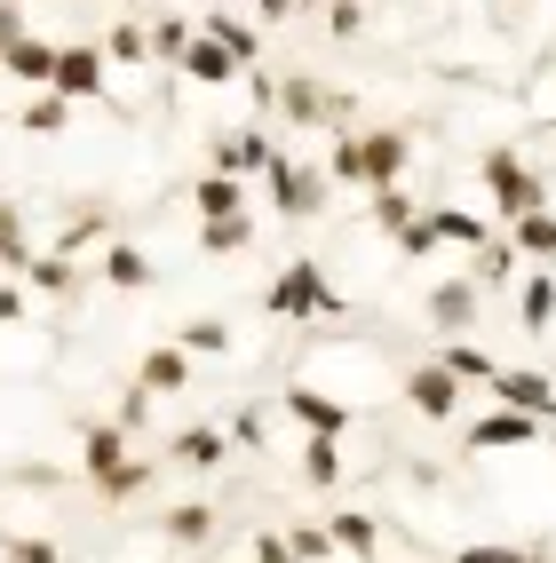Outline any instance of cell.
Returning <instances> with one entry per match:
<instances>
[{
  "mask_svg": "<svg viewBox=\"0 0 556 563\" xmlns=\"http://www.w3.org/2000/svg\"><path fill=\"white\" fill-rule=\"evenodd\" d=\"M263 310L286 318V325H310V318H334V310H342V294L326 286V271H318L310 254H294V262H279V278L263 286Z\"/></svg>",
  "mask_w": 556,
  "mask_h": 563,
  "instance_id": "6da1fadb",
  "label": "cell"
},
{
  "mask_svg": "<svg viewBox=\"0 0 556 563\" xmlns=\"http://www.w3.org/2000/svg\"><path fill=\"white\" fill-rule=\"evenodd\" d=\"M477 175H486V191H493L501 222H525V214H541V207H548V183L533 175V159H525V152H509V143H493V152L477 159Z\"/></svg>",
  "mask_w": 556,
  "mask_h": 563,
  "instance_id": "7a4b0ae2",
  "label": "cell"
},
{
  "mask_svg": "<svg viewBox=\"0 0 556 563\" xmlns=\"http://www.w3.org/2000/svg\"><path fill=\"white\" fill-rule=\"evenodd\" d=\"M271 191V207H279V222H310V214H326V199H334V183L318 175V167H303V159H286V152H271V167L254 175Z\"/></svg>",
  "mask_w": 556,
  "mask_h": 563,
  "instance_id": "3957f363",
  "label": "cell"
},
{
  "mask_svg": "<svg viewBox=\"0 0 556 563\" xmlns=\"http://www.w3.org/2000/svg\"><path fill=\"white\" fill-rule=\"evenodd\" d=\"M48 96H64V103H103V96H111V80H103V41H72V48H56V80H48Z\"/></svg>",
  "mask_w": 556,
  "mask_h": 563,
  "instance_id": "277c9868",
  "label": "cell"
},
{
  "mask_svg": "<svg viewBox=\"0 0 556 563\" xmlns=\"http://www.w3.org/2000/svg\"><path fill=\"white\" fill-rule=\"evenodd\" d=\"M548 437V421H533V412H509V405H493V412H477L469 421V453H525V444H541Z\"/></svg>",
  "mask_w": 556,
  "mask_h": 563,
  "instance_id": "5b68a950",
  "label": "cell"
},
{
  "mask_svg": "<svg viewBox=\"0 0 556 563\" xmlns=\"http://www.w3.org/2000/svg\"><path fill=\"white\" fill-rule=\"evenodd\" d=\"M358 152H366V199H374V191H397V183H405L414 135H405V128H358Z\"/></svg>",
  "mask_w": 556,
  "mask_h": 563,
  "instance_id": "8992f818",
  "label": "cell"
},
{
  "mask_svg": "<svg viewBox=\"0 0 556 563\" xmlns=\"http://www.w3.org/2000/svg\"><path fill=\"white\" fill-rule=\"evenodd\" d=\"M397 397L414 405L422 421H454V412H461V382H454L437 357H429V365H405V373H397Z\"/></svg>",
  "mask_w": 556,
  "mask_h": 563,
  "instance_id": "52a82bcc",
  "label": "cell"
},
{
  "mask_svg": "<svg viewBox=\"0 0 556 563\" xmlns=\"http://www.w3.org/2000/svg\"><path fill=\"white\" fill-rule=\"evenodd\" d=\"M477 302H486V286H477V278H437L429 302H422V318L445 333V342H461V333L477 325Z\"/></svg>",
  "mask_w": 556,
  "mask_h": 563,
  "instance_id": "ba28073f",
  "label": "cell"
},
{
  "mask_svg": "<svg viewBox=\"0 0 556 563\" xmlns=\"http://www.w3.org/2000/svg\"><path fill=\"white\" fill-rule=\"evenodd\" d=\"M279 103H286V111H294L303 128H334V135H342V120H350V96L318 88L310 71H294V80H279Z\"/></svg>",
  "mask_w": 556,
  "mask_h": 563,
  "instance_id": "9c48e42d",
  "label": "cell"
},
{
  "mask_svg": "<svg viewBox=\"0 0 556 563\" xmlns=\"http://www.w3.org/2000/svg\"><path fill=\"white\" fill-rule=\"evenodd\" d=\"M509 412H533V421H556V373H525V365H501L486 382Z\"/></svg>",
  "mask_w": 556,
  "mask_h": 563,
  "instance_id": "30bf717a",
  "label": "cell"
},
{
  "mask_svg": "<svg viewBox=\"0 0 556 563\" xmlns=\"http://www.w3.org/2000/svg\"><path fill=\"white\" fill-rule=\"evenodd\" d=\"M279 405H286L310 437H350V405H342V397H326V389H310V382H286Z\"/></svg>",
  "mask_w": 556,
  "mask_h": 563,
  "instance_id": "8fae6325",
  "label": "cell"
},
{
  "mask_svg": "<svg viewBox=\"0 0 556 563\" xmlns=\"http://www.w3.org/2000/svg\"><path fill=\"white\" fill-rule=\"evenodd\" d=\"M103 286H120V294H152V286H160V262L143 254L135 239H103Z\"/></svg>",
  "mask_w": 556,
  "mask_h": 563,
  "instance_id": "7c38bea8",
  "label": "cell"
},
{
  "mask_svg": "<svg viewBox=\"0 0 556 563\" xmlns=\"http://www.w3.org/2000/svg\"><path fill=\"white\" fill-rule=\"evenodd\" d=\"M199 41H215L222 56H239V71H254V56H263V32H254L247 16H231V9H207L199 16Z\"/></svg>",
  "mask_w": 556,
  "mask_h": 563,
  "instance_id": "4fadbf2b",
  "label": "cell"
},
{
  "mask_svg": "<svg viewBox=\"0 0 556 563\" xmlns=\"http://www.w3.org/2000/svg\"><path fill=\"white\" fill-rule=\"evenodd\" d=\"M334 555H350V563H382V523L366 516V508H334Z\"/></svg>",
  "mask_w": 556,
  "mask_h": 563,
  "instance_id": "5bb4252c",
  "label": "cell"
},
{
  "mask_svg": "<svg viewBox=\"0 0 556 563\" xmlns=\"http://www.w3.org/2000/svg\"><path fill=\"white\" fill-rule=\"evenodd\" d=\"M135 382L152 389V397H175V389H192V350H175V342H160V350H143V365H135Z\"/></svg>",
  "mask_w": 556,
  "mask_h": 563,
  "instance_id": "9a60e30c",
  "label": "cell"
},
{
  "mask_svg": "<svg viewBox=\"0 0 556 563\" xmlns=\"http://www.w3.org/2000/svg\"><path fill=\"white\" fill-rule=\"evenodd\" d=\"M263 167H271V135L263 128H239V135L215 143V175H263Z\"/></svg>",
  "mask_w": 556,
  "mask_h": 563,
  "instance_id": "2e32d148",
  "label": "cell"
},
{
  "mask_svg": "<svg viewBox=\"0 0 556 563\" xmlns=\"http://www.w3.org/2000/svg\"><path fill=\"white\" fill-rule=\"evenodd\" d=\"M0 71H9V80H24V88H48L56 80V41H41V32H24V41L0 56Z\"/></svg>",
  "mask_w": 556,
  "mask_h": 563,
  "instance_id": "e0dca14e",
  "label": "cell"
},
{
  "mask_svg": "<svg viewBox=\"0 0 556 563\" xmlns=\"http://www.w3.org/2000/svg\"><path fill=\"white\" fill-rule=\"evenodd\" d=\"M175 71H183V80H192V88H231V80H247V71H239V56H222L215 41H192Z\"/></svg>",
  "mask_w": 556,
  "mask_h": 563,
  "instance_id": "ac0fdd59",
  "label": "cell"
},
{
  "mask_svg": "<svg viewBox=\"0 0 556 563\" xmlns=\"http://www.w3.org/2000/svg\"><path fill=\"white\" fill-rule=\"evenodd\" d=\"M175 461L183 468H222V461H231V429H215V421L175 429Z\"/></svg>",
  "mask_w": 556,
  "mask_h": 563,
  "instance_id": "d6986e66",
  "label": "cell"
},
{
  "mask_svg": "<svg viewBox=\"0 0 556 563\" xmlns=\"http://www.w3.org/2000/svg\"><path fill=\"white\" fill-rule=\"evenodd\" d=\"M192 207H199V222H222V214H247V183H239V175H215V167H207V175L192 183Z\"/></svg>",
  "mask_w": 556,
  "mask_h": 563,
  "instance_id": "ffe728a7",
  "label": "cell"
},
{
  "mask_svg": "<svg viewBox=\"0 0 556 563\" xmlns=\"http://www.w3.org/2000/svg\"><path fill=\"white\" fill-rule=\"evenodd\" d=\"M516 325H525V342H541V333L556 325V278L533 271L525 286H516Z\"/></svg>",
  "mask_w": 556,
  "mask_h": 563,
  "instance_id": "44dd1931",
  "label": "cell"
},
{
  "mask_svg": "<svg viewBox=\"0 0 556 563\" xmlns=\"http://www.w3.org/2000/svg\"><path fill=\"white\" fill-rule=\"evenodd\" d=\"M80 461H88V484H103L111 468H128V429H120V421H96V429L80 437Z\"/></svg>",
  "mask_w": 556,
  "mask_h": 563,
  "instance_id": "7402d4cb",
  "label": "cell"
},
{
  "mask_svg": "<svg viewBox=\"0 0 556 563\" xmlns=\"http://www.w3.org/2000/svg\"><path fill=\"white\" fill-rule=\"evenodd\" d=\"M437 365L454 373L461 389H469V382H493V373H501V357H493L486 342H469V333H461V342H445V350H437Z\"/></svg>",
  "mask_w": 556,
  "mask_h": 563,
  "instance_id": "603a6c76",
  "label": "cell"
},
{
  "mask_svg": "<svg viewBox=\"0 0 556 563\" xmlns=\"http://www.w3.org/2000/svg\"><path fill=\"white\" fill-rule=\"evenodd\" d=\"M160 532H167L175 548H199V540H215V500H175V508L160 516Z\"/></svg>",
  "mask_w": 556,
  "mask_h": 563,
  "instance_id": "cb8c5ba5",
  "label": "cell"
},
{
  "mask_svg": "<svg viewBox=\"0 0 556 563\" xmlns=\"http://www.w3.org/2000/svg\"><path fill=\"white\" fill-rule=\"evenodd\" d=\"M509 246H516V262H556V207L509 222Z\"/></svg>",
  "mask_w": 556,
  "mask_h": 563,
  "instance_id": "d4e9b609",
  "label": "cell"
},
{
  "mask_svg": "<svg viewBox=\"0 0 556 563\" xmlns=\"http://www.w3.org/2000/svg\"><path fill=\"white\" fill-rule=\"evenodd\" d=\"M429 231H437V246H493L486 214H461V207H437V214H429Z\"/></svg>",
  "mask_w": 556,
  "mask_h": 563,
  "instance_id": "484cf974",
  "label": "cell"
},
{
  "mask_svg": "<svg viewBox=\"0 0 556 563\" xmlns=\"http://www.w3.org/2000/svg\"><path fill=\"white\" fill-rule=\"evenodd\" d=\"M24 262H32V246H24V207L0 199V278H24Z\"/></svg>",
  "mask_w": 556,
  "mask_h": 563,
  "instance_id": "4316f807",
  "label": "cell"
},
{
  "mask_svg": "<svg viewBox=\"0 0 556 563\" xmlns=\"http://www.w3.org/2000/svg\"><path fill=\"white\" fill-rule=\"evenodd\" d=\"M303 484H318V493L342 484V437H310L303 444Z\"/></svg>",
  "mask_w": 556,
  "mask_h": 563,
  "instance_id": "83f0119b",
  "label": "cell"
},
{
  "mask_svg": "<svg viewBox=\"0 0 556 563\" xmlns=\"http://www.w3.org/2000/svg\"><path fill=\"white\" fill-rule=\"evenodd\" d=\"M72 286H80V271H72L64 254H32L24 262V294H72Z\"/></svg>",
  "mask_w": 556,
  "mask_h": 563,
  "instance_id": "f1b7e54d",
  "label": "cell"
},
{
  "mask_svg": "<svg viewBox=\"0 0 556 563\" xmlns=\"http://www.w3.org/2000/svg\"><path fill=\"white\" fill-rule=\"evenodd\" d=\"M17 128H24V135H64V128H72V103L41 88V96H32V103L17 111Z\"/></svg>",
  "mask_w": 556,
  "mask_h": 563,
  "instance_id": "f546056e",
  "label": "cell"
},
{
  "mask_svg": "<svg viewBox=\"0 0 556 563\" xmlns=\"http://www.w3.org/2000/svg\"><path fill=\"white\" fill-rule=\"evenodd\" d=\"M326 183H342V191H366V152H358V128H342V135H334Z\"/></svg>",
  "mask_w": 556,
  "mask_h": 563,
  "instance_id": "4dcf8cb0",
  "label": "cell"
},
{
  "mask_svg": "<svg viewBox=\"0 0 556 563\" xmlns=\"http://www.w3.org/2000/svg\"><path fill=\"white\" fill-rule=\"evenodd\" d=\"M199 246H207V254H247V246H254V214H222V222H199Z\"/></svg>",
  "mask_w": 556,
  "mask_h": 563,
  "instance_id": "1f68e13d",
  "label": "cell"
},
{
  "mask_svg": "<svg viewBox=\"0 0 556 563\" xmlns=\"http://www.w3.org/2000/svg\"><path fill=\"white\" fill-rule=\"evenodd\" d=\"M103 64H152V32L143 24H111L103 32Z\"/></svg>",
  "mask_w": 556,
  "mask_h": 563,
  "instance_id": "d6a6232c",
  "label": "cell"
},
{
  "mask_svg": "<svg viewBox=\"0 0 556 563\" xmlns=\"http://www.w3.org/2000/svg\"><path fill=\"white\" fill-rule=\"evenodd\" d=\"M175 350H192V357H222V350H231V325H222V318H192V325L175 333Z\"/></svg>",
  "mask_w": 556,
  "mask_h": 563,
  "instance_id": "836d02e7",
  "label": "cell"
},
{
  "mask_svg": "<svg viewBox=\"0 0 556 563\" xmlns=\"http://www.w3.org/2000/svg\"><path fill=\"white\" fill-rule=\"evenodd\" d=\"M103 231H111V222H103L96 207H88V214H72V222H64V239H56V254H64V262H80L88 246H103Z\"/></svg>",
  "mask_w": 556,
  "mask_h": 563,
  "instance_id": "e575fe53",
  "label": "cell"
},
{
  "mask_svg": "<svg viewBox=\"0 0 556 563\" xmlns=\"http://www.w3.org/2000/svg\"><path fill=\"white\" fill-rule=\"evenodd\" d=\"M199 41V24H183V16H160L152 24V64H183V48Z\"/></svg>",
  "mask_w": 556,
  "mask_h": 563,
  "instance_id": "d590c367",
  "label": "cell"
},
{
  "mask_svg": "<svg viewBox=\"0 0 556 563\" xmlns=\"http://www.w3.org/2000/svg\"><path fill=\"white\" fill-rule=\"evenodd\" d=\"M286 548H294V563H334V532H326V523H286Z\"/></svg>",
  "mask_w": 556,
  "mask_h": 563,
  "instance_id": "8d00e7d4",
  "label": "cell"
},
{
  "mask_svg": "<svg viewBox=\"0 0 556 563\" xmlns=\"http://www.w3.org/2000/svg\"><path fill=\"white\" fill-rule=\"evenodd\" d=\"M477 286H501V278H516V246L509 239H493V246H477V271H469Z\"/></svg>",
  "mask_w": 556,
  "mask_h": 563,
  "instance_id": "74e56055",
  "label": "cell"
},
{
  "mask_svg": "<svg viewBox=\"0 0 556 563\" xmlns=\"http://www.w3.org/2000/svg\"><path fill=\"white\" fill-rule=\"evenodd\" d=\"M454 563H556V555H533V548H486V540H469Z\"/></svg>",
  "mask_w": 556,
  "mask_h": 563,
  "instance_id": "f35d334b",
  "label": "cell"
},
{
  "mask_svg": "<svg viewBox=\"0 0 556 563\" xmlns=\"http://www.w3.org/2000/svg\"><path fill=\"white\" fill-rule=\"evenodd\" d=\"M374 222H382V231L397 239L405 222H414V199H405V191H374Z\"/></svg>",
  "mask_w": 556,
  "mask_h": 563,
  "instance_id": "ab89813d",
  "label": "cell"
},
{
  "mask_svg": "<svg viewBox=\"0 0 556 563\" xmlns=\"http://www.w3.org/2000/svg\"><path fill=\"white\" fill-rule=\"evenodd\" d=\"M143 484H152V468H143V461H128V468H111V476L96 484V493H103V500H128V493H143Z\"/></svg>",
  "mask_w": 556,
  "mask_h": 563,
  "instance_id": "60d3db41",
  "label": "cell"
},
{
  "mask_svg": "<svg viewBox=\"0 0 556 563\" xmlns=\"http://www.w3.org/2000/svg\"><path fill=\"white\" fill-rule=\"evenodd\" d=\"M397 254H405V262L437 254V231H429V214H414V222H405V231H397Z\"/></svg>",
  "mask_w": 556,
  "mask_h": 563,
  "instance_id": "b9f144b4",
  "label": "cell"
},
{
  "mask_svg": "<svg viewBox=\"0 0 556 563\" xmlns=\"http://www.w3.org/2000/svg\"><path fill=\"white\" fill-rule=\"evenodd\" d=\"M24 32H32V24H24V0H0V56H9Z\"/></svg>",
  "mask_w": 556,
  "mask_h": 563,
  "instance_id": "7bdbcfd3",
  "label": "cell"
},
{
  "mask_svg": "<svg viewBox=\"0 0 556 563\" xmlns=\"http://www.w3.org/2000/svg\"><path fill=\"white\" fill-rule=\"evenodd\" d=\"M9 563H64L56 540H9Z\"/></svg>",
  "mask_w": 556,
  "mask_h": 563,
  "instance_id": "ee69618b",
  "label": "cell"
},
{
  "mask_svg": "<svg viewBox=\"0 0 556 563\" xmlns=\"http://www.w3.org/2000/svg\"><path fill=\"white\" fill-rule=\"evenodd\" d=\"M143 412H152V389H143V382H135V389L120 397V429H128V437L143 429Z\"/></svg>",
  "mask_w": 556,
  "mask_h": 563,
  "instance_id": "f6af8a7d",
  "label": "cell"
},
{
  "mask_svg": "<svg viewBox=\"0 0 556 563\" xmlns=\"http://www.w3.org/2000/svg\"><path fill=\"white\" fill-rule=\"evenodd\" d=\"M247 563H294L286 532H254V555H247Z\"/></svg>",
  "mask_w": 556,
  "mask_h": 563,
  "instance_id": "bcb514c9",
  "label": "cell"
},
{
  "mask_svg": "<svg viewBox=\"0 0 556 563\" xmlns=\"http://www.w3.org/2000/svg\"><path fill=\"white\" fill-rule=\"evenodd\" d=\"M24 318V278H0V325Z\"/></svg>",
  "mask_w": 556,
  "mask_h": 563,
  "instance_id": "7dc6e473",
  "label": "cell"
},
{
  "mask_svg": "<svg viewBox=\"0 0 556 563\" xmlns=\"http://www.w3.org/2000/svg\"><path fill=\"white\" fill-rule=\"evenodd\" d=\"M326 24H334V32H358L366 9H358V0H326Z\"/></svg>",
  "mask_w": 556,
  "mask_h": 563,
  "instance_id": "c3c4849f",
  "label": "cell"
},
{
  "mask_svg": "<svg viewBox=\"0 0 556 563\" xmlns=\"http://www.w3.org/2000/svg\"><path fill=\"white\" fill-rule=\"evenodd\" d=\"M231 444H263V412H239V421H231Z\"/></svg>",
  "mask_w": 556,
  "mask_h": 563,
  "instance_id": "681fc988",
  "label": "cell"
},
{
  "mask_svg": "<svg viewBox=\"0 0 556 563\" xmlns=\"http://www.w3.org/2000/svg\"><path fill=\"white\" fill-rule=\"evenodd\" d=\"M254 16H263V24H286V16H294V0H254Z\"/></svg>",
  "mask_w": 556,
  "mask_h": 563,
  "instance_id": "f907efd6",
  "label": "cell"
},
{
  "mask_svg": "<svg viewBox=\"0 0 556 563\" xmlns=\"http://www.w3.org/2000/svg\"><path fill=\"white\" fill-rule=\"evenodd\" d=\"M303 9H326V0H294V16H303Z\"/></svg>",
  "mask_w": 556,
  "mask_h": 563,
  "instance_id": "816d5d0a",
  "label": "cell"
}]
</instances>
